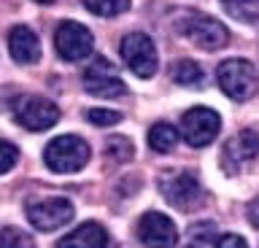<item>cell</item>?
Instances as JSON below:
<instances>
[{"instance_id": "44dd1931", "label": "cell", "mask_w": 259, "mask_h": 248, "mask_svg": "<svg viewBox=\"0 0 259 248\" xmlns=\"http://www.w3.org/2000/svg\"><path fill=\"white\" fill-rule=\"evenodd\" d=\"M87 119L92 122L95 127H113L121 122V114L119 111H105V108H92L87 111Z\"/></svg>"}, {"instance_id": "9c48e42d", "label": "cell", "mask_w": 259, "mask_h": 248, "mask_svg": "<svg viewBox=\"0 0 259 248\" xmlns=\"http://www.w3.org/2000/svg\"><path fill=\"white\" fill-rule=\"evenodd\" d=\"M138 237H141L146 248H173L178 240V232L170 216L159 211H149L138 221Z\"/></svg>"}, {"instance_id": "ffe728a7", "label": "cell", "mask_w": 259, "mask_h": 248, "mask_svg": "<svg viewBox=\"0 0 259 248\" xmlns=\"http://www.w3.org/2000/svg\"><path fill=\"white\" fill-rule=\"evenodd\" d=\"M130 157H133V143L127 138H111L105 143V159H111V162H127Z\"/></svg>"}, {"instance_id": "52a82bcc", "label": "cell", "mask_w": 259, "mask_h": 248, "mask_svg": "<svg viewBox=\"0 0 259 248\" xmlns=\"http://www.w3.org/2000/svg\"><path fill=\"white\" fill-rule=\"evenodd\" d=\"M219 130H222V119L210 108H192L181 119V132L189 140V146H194V148H202L208 143H213Z\"/></svg>"}, {"instance_id": "9a60e30c", "label": "cell", "mask_w": 259, "mask_h": 248, "mask_svg": "<svg viewBox=\"0 0 259 248\" xmlns=\"http://www.w3.org/2000/svg\"><path fill=\"white\" fill-rule=\"evenodd\" d=\"M176 143H178V132H176L173 124L159 122V124H154L151 130H149V146H151L154 151H159V154L173 151Z\"/></svg>"}, {"instance_id": "e0dca14e", "label": "cell", "mask_w": 259, "mask_h": 248, "mask_svg": "<svg viewBox=\"0 0 259 248\" xmlns=\"http://www.w3.org/2000/svg\"><path fill=\"white\" fill-rule=\"evenodd\" d=\"M222 6L238 22H256L259 19V0H222Z\"/></svg>"}, {"instance_id": "cb8c5ba5", "label": "cell", "mask_w": 259, "mask_h": 248, "mask_svg": "<svg viewBox=\"0 0 259 248\" xmlns=\"http://www.w3.org/2000/svg\"><path fill=\"white\" fill-rule=\"evenodd\" d=\"M248 221L259 229V197L251 200V205H248Z\"/></svg>"}, {"instance_id": "7a4b0ae2", "label": "cell", "mask_w": 259, "mask_h": 248, "mask_svg": "<svg viewBox=\"0 0 259 248\" xmlns=\"http://www.w3.org/2000/svg\"><path fill=\"white\" fill-rule=\"evenodd\" d=\"M216 78H219L222 92L232 100H251L259 92L256 68L248 60H224L219 65Z\"/></svg>"}, {"instance_id": "ba28073f", "label": "cell", "mask_w": 259, "mask_h": 248, "mask_svg": "<svg viewBox=\"0 0 259 248\" xmlns=\"http://www.w3.org/2000/svg\"><path fill=\"white\" fill-rule=\"evenodd\" d=\"M159 191L167 203H173L176 208L181 211H189L202 200V186L197 181L194 173H186V170H178L173 175H165L159 181Z\"/></svg>"}, {"instance_id": "484cf974", "label": "cell", "mask_w": 259, "mask_h": 248, "mask_svg": "<svg viewBox=\"0 0 259 248\" xmlns=\"http://www.w3.org/2000/svg\"><path fill=\"white\" fill-rule=\"evenodd\" d=\"M189 248H197V245H189Z\"/></svg>"}, {"instance_id": "3957f363", "label": "cell", "mask_w": 259, "mask_h": 248, "mask_svg": "<svg viewBox=\"0 0 259 248\" xmlns=\"http://www.w3.org/2000/svg\"><path fill=\"white\" fill-rule=\"evenodd\" d=\"M73 213H76V208L65 197H46V200H35V203L27 205V219L40 232H54V229L65 227V224H70Z\"/></svg>"}, {"instance_id": "7402d4cb", "label": "cell", "mask_w": 259, "mask_h": 248, "mask_svg": "<svg viewBox=\"0 0 259 248\" xmlns=\"http://www.w3.org/2000/svg\"><path fill=\"white\" fill-rule=\"evenodd\" d=\"M16 162H19V148L8 140H0V175L14 170Z\"/></svg>"}, {"instance_id": "277c9868", "label": "cell", "mask_w": 259, "mask_h": 248, "mask_svg": "<svg viewBox=\"0 0 259 248\" xmlns=\"http://www.w3.org/2000/svg\"><path fill=\"white\" fill-rule=\"evenodd\" d=\"M121 57L135 76L151 78L157 73V46L146 33H130L121 38Z\"/></svg>"}, {"instance_id": "7c38bea8", "label": "cell", "mask_w": 259, "mask_h": 248, "mask_svg": "<svg viewBox=\"0 0 259 248\" xmlns=\"http://www.w3.org/2000/svg\"><path fill=\"white\" fill-rule=\"evenodd\" d=\"M256 154H259V135L254 130H240L224 146V162H230L232 167L251 162Z\"/></svg>"}, {"instance_id": "ac0fdd59", "label": "cell", "mask_w": 259, "mask_h": 248, "mask_svg": "<svg viewBox=\"0 0 259 248\" xmlns=\"http://www.w3.org/2000/svg\"><path fill=\"white\" fill-rule=\"evenodd\" d=\"M84 3L97 17H119L130 9V0H84Z\"/></svg>"}, {"instance_id": "5b68a950", "label": "cell", "mask_w": 259, "mask_h": 248, "mask_svg": "<svg viewBox=\"0 0 259 248\" xmlns=\"http://www.w3.org/2000/svg\"><path fill=\"white\" fill-rule=\"evenodd\" d=\"M84 86H87L89 94H95V97L116 100V97H124L127 94V86L116 76V68L103 57H95L92 65L84 70Z\"/></svg>"}, {"instance_id": "5bb4252c", "label": "cell", "mask_w": 259, "mask_h": 248, "mask_svg": "<svg viewBox=\"0 0 259 248\" xmlns=\"http://www.w3.org/2000/svg\"><path fill=\"white\" fill-rule=\"evenodd\" d=\"M105 245H108V235L97 221L81 224L57 243V248H105Z\"/></svg>"}, {"instance_id": "4fadbf2b", "label": "cell", "mask_w": 259, "mask_h": 248, "mask_svg": "<svg viewBox=\"0 0 259 248\" xmlns=\"http://www.w3.org/2000/svg\"><path fill=\"white\" fill-rule=\"evenodd\" d=\"M8 49H11L14 60L22 62V65H32V62L40 60L38 35L30 27H14L11 35H8Z\"/></svg>"}, {"instance_id": "2e32d148", "label": "cell", "mask_w": 259, "mask_h": 248, "mask_svg": "<svg viewBox=\"0 0 259 248\" xmlns=\"http://www.w3.org/2000/svg\"><path fill=\"white\" fill-rule=\"evenodd\" d=\"M170 76H173L176 84H184V86H202V84H205V73H202V68L197 65V62H192V60L176 62L173 70H170Z\"/></svg>"}, {"instance_id": "8fae6325", "label": "cell", "mask_w": 259, "mask_h": 248, "mask_svg": "<svg viewBox=\"0 0 259 248\" xmlns=\"http://www.w3.org/2000/svg\"><path fill=\"white\" fill-rule=\"evenodd\" d=\"M186 38L200 46V49L205 52H216L222 49V46L227 43V27L222 25V22H216L213 17H202V14H197V17H192L189 22H186Z\"/></svg>"}, {"instance_id": "d4e9b609", "label": "cell", "mask_w": 259, "mask_h": 248, "mask_svg": "<svg viewBox=\"0 0 259 248\" xmlns=\"http://www.w3.org/2000/svg\"><path fill=\"white\" fill-rule=\"evenodd\" d=\"M38 3H54V0H38Z\"/></svg>"}, {"instance_id": "8992f818", "label": "cell", "mask_w": 259, "mask_h": 248, "mask_svg": "<svg viewBox=\"0 0 259 248\" xmlns=\"http://www.w3.org/2000/svg\"><path fill=\"white\" fill-rule=\"evenodd\" d=\"M54 46H57V52H60L62 60L78 62V60H84L92 54L95 38L84 25H78V22H62V25H57Z\"/></svg>"}, {"instance_id": "30bf717a", "label": "cell", "mask_w": 259, "mask_h": 248, "mask_svg": "<svg viewBox=\"0 0 259 248\" xmlns=\"http://www.w3.org/2000/svg\"><path fill=\"white\" fill-rule=\"evenodd\" d=\"M16 122L27 130L38 132V130H49L60 122V108L54 106L52 100H44V97H22L16 103Z\"/></svg>"}, {"instance_id": "d6986e66", "label": "cell", "mask_w": 259, "mask_h": 248, "mask_svg": "<svg viewBox=\"0 0 259 248\" xmlns=\"http://www.w3.org/2000/svg\"><path fill=\"white\" fill-rule=\"evenodd\" d=\"M0 248H35V243H32V237L27 232L6 227V229H0Z\"/></svg>"}, {"instance_id": "6da1fadb", "label": "cell", "mask_w": 259, "mask_h": 248, "mask_svg": "<svg viewBox=\"0 0 259 248\" xmlns=\"http://www.w3.org/2000/svg\"><path fill=\"white\" fill-rule=\"evenodd\" d=\"M89 154H92L89 143L81 140L78 135H60L46 146L44 162L54 173H78L89 162Z\"/></svg>"}, {"instance_id": "603a6c76", "label": "cell", "mask_w": 259, "mask_h": 248, "mask_svg": "<svg viewBox=\"0 0 259 248\" xmlns=\"http://www.w3.org/2000/svg\"><path fill=\"white\" fill-rule=\"evenodd\" d=\"M216 248H248V245H246V240L238 237V235H224L216 243Z\"/></svg>"}]
</instances>
